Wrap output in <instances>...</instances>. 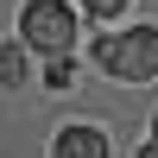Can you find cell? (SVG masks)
Segmentation results:
<instances>
[{
	"label": "cell",
	"instance_id": "cell-5",
	"mask_svg": "<svg viewBox=\"0 0 158 158\" xmlns=\"http://www.w3.org/2000/svg\"><path fill=\"white\" fill-rule=\"evenodd\" d=\"M82 13H95V19H114V13H127V0H82Z\"/></svg>",
	"mask_w": 158,
	"mask_h": 158
},
{
	"label": "cell",
	"instance_id": "cell-1",
	"mask_svg": "<svg viewBox=\"0 0 158 158\" xmlns=\"http://www.w3.org/2000/svg\"><path fill=\"white\" fill-rule=\"evenodd\" d=\"M95 63L108 76H127V82H152L158 76V32L152 25H133V32L95 38Z\"/></svg>",
	"mask_w": 158,
	"mask_h": 158
},
{
	"label": "cell",
	"instance_id": "cell-2",
	"mask_svg": "<svg viewBox=\"0 0 158 158\" xmlns=\"http://www.w3.org/2000/svg\"><path fill=\"white\" fill-rule=\"evenodd\" d=\"M25 44L63 57V51L76 44V13L63 6V0H25Z\"/></svg>",
	"mask_w": 158,
	"mask_h": 158
},
{
	"label": "cell",
	"instance_id": "cell-6",
	"mask_svg": "<svg viewBox=\"0 0 158 158\" xmlns=\"http://www.w3.org/2000/svg\"><path fill=\"white\" fill-rule=\"evenodd\" d=\"M44 82H51V89H70V63L57 57V63H51V70H44Z\"/></svg>",
	"mask_w": 158,
	"mask_h": 158
},
{
	"label": "cell",
	"instance_id": "cell-3",
	"mask_svg": "<svg viewBox=\"0 0 158 158\" xmlns=\"http://www.w3.org/2000/svg\"><path fill=\"white\" fill-rule=\"evenodd\" d=\"M51 158H108V139L95 127H63L57 146H51Z\"/></svg>",
	"mask_w": 158,
	"mask_h": 158
},
{
	"label": "cell",
	"instance_id": "cell-8",
	"mask_svg": "<svg viewBox=\"0 0 158 158\" xmlns=\"http://www.w3.org/2000/svg\"><path fill=\"white\" fill-rule=\"evenodd\" d=\"M152 146H158V114H152Z\"/></svg>",
	"mask_w": 158,
	"mask_h": 158
},
{
	"label": "cell",
	"instance_id": "cell-4",
	"mask_svg": "<svg viewBox=\"0 0 158 158\" xmlns=\"http://www.w3.org/2000/svg\"><path fill=\"white\" fill-rule=\"evenodd\" d=\"M0 82H6V89L25 82V51L19 44H0Z\"/></svg>",
	"mask_w": 158,
	"mask_h": 158
},
{
	"label": "cell",
	"instance_id": "cell-7",
	"mask_svg": "<svg viewBox=\"0 0 158 158\" xmlns=\"http://www.w3.org/2000/svg\"><path fill=\"white\" fill-rule=\"evenodd\" d=\"M139 158H158V146H139Z\"/></svg>",
	"mask_w": 158,
	"mask_h": 158
}]
</instances>
